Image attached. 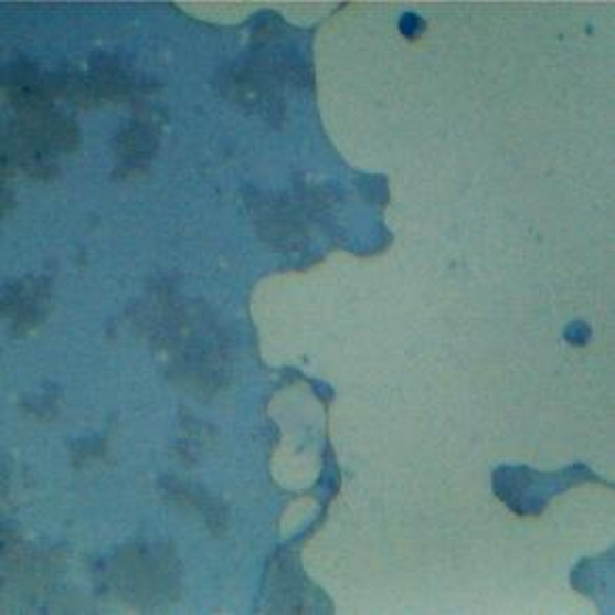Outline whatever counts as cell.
<instances>
[{"mask_svg":"<svg viewBox=\"0 0 615 615\" xmlns=\"http://www.w3.org/2000/svg\"><path fill=\"white\" fill-rule=\"evenodd\" d=\"M46 287L43 280H23L15 289H9L2 297V310L11 315L18 327H32L41 320V310L45 308Z\"/></svg>","mask_w":615,"mask_h":615,"instance_id":"3957f363","label":"cell"},{"mask_svg":"<svg viewBox=\"0 0 615 615\" xmlns=\"http://www.w3.org/2000/svg\"><path fill=\"white\" fill-rule=\"evenodd\" d=\"M157 131L152 123L136 120L131 123L118 139V160L123 171H141L155 155Z\"/></svg>","mask_w":615,"mask_h":615,"instance_id":"7a4b0ae2","label":"cell"},{"mask_svg":"<svg viewBox=\"0 0 615 615\" xmlns=\"http://www.w3.org/2000/svg\"><path fill=\"white\" fill-rule=\"evenodd\" d=\"M401 30H403V34H405V36L413 39V36H417V34L424 30V22H422L417 15H413V13H411V15H405V18H403V22H401Z\"/></svg>","mask_w":615,"mask_h":615,"instance_id":"277c9868","label":"cell"},{"mask_svg":"<svg viewBox=\"0 0 615 615\" xmlns=\"http://www.w3.org/2000/svg\"><path fill=\"white\" fill-rule=\"evenodd\" d=\"M230 99L238 102L245 108H253L257 115H276L278 108H283V102L274 89V83L264 74L255 70H238L229 76V83L224 87Z\"/></svg>","mask_w":615,"mask_h":615,"instance_id":"6da1fadb","label":"cell"}]
</instances>
